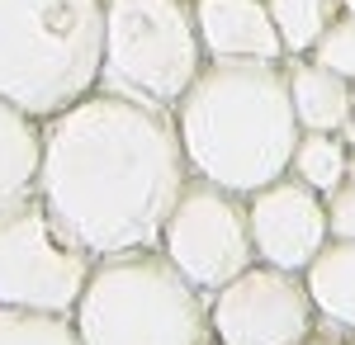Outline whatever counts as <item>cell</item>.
Instances as JSON below:
<instances>
[{"instance_id":"cell-1","label":"cell","mask_w":355,"mask_h":345,"mask_svg":"<svg viewBox=\"0 0 355 345\" xmlns=\"http://www.w3.org/2000/svg\"><path fill=\"white\" fill-rule=\"evenodd\" d=\"M185 185L190 161L175 109L95 85L76 105L43 118L33 194L95 260L157 246Z\"/></svg>"},{"instance_id":"cell-2","label":"cell","mask_w":355,"mask_h":345,"mask_svg":"<svg viewBox=\"0 0 355 345\" xmlns=\"http://www.w3.org/2000/svg\"><path fill=\"white\" fill-rule=\"evenodd\" d=\"M180 147L194 180L256 194L289 175L299 118L284 62H209L175 105Z\"/></svg>"},{"instance_id":"cell-3","label":"cell","mask_w":355,"mask_h":345,"mask_svg":"<svg viewBox=\"0 0 355 345\" xmlns=\"http://www.w3.org/2000/svg\"><path fill=\"white\" fill-rule=\"evenodd\" d=\"M105 0H0V100L53 118L100 85Z\"/></svg>"},{"instance_id":"cell-4","label":"cell","mask_w":355,"mask_h":345,"mask_svg":"<svg viewBox=\"0 0 355 345\" xmlns=\"http://www.w3.org/2000/svg\"><path fill=\"white\" fill-rule=\"evenodd\" d=\"M81 345H209V293L157 246L100 256L71 308Z\"/></svg>"},{"instance_id":"cell-5","label":"cell","mask_w":355,"mask_h":345,"mask_svg":"<svg viewBox=\"0 0 355 345\" xmlns=\"http://www.w3.org/2000/svg\"><path fill=\"white\" fill-rule=\"evenodd\" d=\"M204 67L190 0H105L100 90L175 109Z\"/></svg>"},{"instance_id":"cell-6","label":"cell","mask_w":355,"mask_h":345,"mask_svg":"<svg viewBox=\"0 0 355 345\" xmlns=\"http://www.w3.org/2000/svg\"><path fill=\"white\" fill-rule=\"evenodd\" d=\"M95 256L71 237L38 194L0 213V303L71 317Z\"/></svg>"},{"instance_id":"cell-7","label":"cell","mask_w":355,"mask_h":345,"mask_svg":"<svg viewBox=\"0 0 355 345\" xmlns=\"http://www.w3.org/2000/svg\"><path fill=\"white\" fill-rule=\"evenodd\" d=\"M157 251L199 293H218L246 265H256L246 199L232 194V189H218V185H209V180H194L190 175V185L180 189L175 209L166 218Z\"/></svg>"},{"instance_id":"cell-8","label":"cell","mask_w":355,"mask_h":345,"mask_svg":"<svg viewBox=\"0 0 355 345\" xmlns=\"http://www.w3.org/2000/svg\"><path fill=\"white\" fill-rule=\"evenodd\" d=\"M318 326V308L303 274L275 265H246L232 284L209 293V341L214 345H303Z\"/></svg>"},{"instance_id":"cell-9","label":"cell","mask_w":355,"mask_h":345,"mask_svg":"<svg viewBox=\"0 0 355 345\" xmlns=\"http://www.w3.org/2000/svg\"><path fill=\"white\" fill-rule=\"evenodd\" d=\"M246 222H251L256 260L289 269V274H303L308 260L331 241L322 194L294 180V175H279L270 185H261L256 194H246Z\"/></svg>"},{"instance_id":"cell-10","label":"cell","mask_w":355,"mask_h":345,"mask_svg":"<svg viewBox=\"0 0 355 345\" xmlns=\"http://www.w3.org/2000/svg\"><path fill=\"white\" fill-rule=\"evenodd\" d=\"M209 62H284L266 0H190Z\"/></svg>"},{"instance_id":"cell-11","label":"cell","mask_w":355,"mask_h":345,"mask_svg":"<svg viewBox=\"0 0 355 345\" xmlns=\"http://www.w3.org/2000/svg\"><path fill=\"white\" fill-rule=\"evenodd\" d=\"M284 76H289V105L303 133H336L355 114V80L318 67L313 57H294Z\"/></svg>"},{"instance_id":"cell-12","label":"cell","mask_w":355,"mask_h":345,"mask_svg":"<svg viewBox=\"0 0 355 345\" xmlns=\"http://www.w3.org/2000/svg\"><path fill=\"white\" fill-rule=\"evenodd\" d=\"M43 161V118L0 100V213L38 189Z\"/></svg>"},{"instance_id":"cell-13","label":"cell","mask_w":355,"mask_h":345,"mask_svg":"<svg viewBox=\"0 0 355 345\" xmlns=\"http://www.w3.org/2000/svg\"><path fill=\"white\" fill-rule=\"evenodd\" d=\"M303 289L313 298L318 317L336 331H355V241L331 237L303 269Z\"/></svg>"},{"instance_id":"cell-14","label":"cell","mask_w":355,"mask_h":345,"mask_svg":"<svg viewBox=\"0 0 355 345\" xmlns=\"http://www.w3.org/2000/svg\"><path fill=\"white\" fill-rule=\"evenodd\" d=\"M266 10H270L275 33L284 43V57H308V48L318 43V33L341 10V0H266Z\"/></svg>"},{"instance_id":"cell-15","label":"cell","mask_w":355,"mask_h":345,"mask_svg":"<svg viewBox=\"0 0 355 345\" xmlns=\"http://www.w3.org/2000/svg\"><path fill=\"white\" fill-rule=\"evenodd\" d=\"M289 175L303 180L308 189H318V194L336 189L341 180H346V142H341L336 133H299Z\"/></svg>"},{"instance_id":"cell-16","label":"cell","mask_w":355,"mask_h":345,"mask_svg":"<svg viewBox=\"0 0 355 345\" xmlns=\"http://www.w3.org/2000/svg\"><path fill=\"white\" fill-rule=\"evenodd\" d=\"M0 345H81L71 317L57 312H24L0 303Z\"/></svg>"},{"instance_id":"cell-17","label":"cell","mask_w":355,"mask_h":345,"mask_svg":"<svg viewBox=\"0 0 355 345\" xmlns=\"http://www.w3.org/2000/svg\"><path fill=\"white\" fill-rule=\"evenodd\" d=\"M308 57L318 62V67H327L336 76L355 80V15H331V24L318 33V43L308 48Z\"/></svg>"},{"instance_id":"cell-18","label":"cell","mask_w":355,"mask_h":345,"mask_svg":"<svg viewBox=\"0 0 355 345\" xmlns=\"http://www.w3.org/2000/svg\"><path fill=\"white\" fill-rule=\"evenodd\" d=\"M327 204V232L336 241H355V180H341L336 189L322 194Z\"/></svg>"},{"instance_id":"cell-19","label":"cell","mask_w":355,"mask_h":345,"mask_svg":"<svg viewBox=\"0 0 355 345\" xmlns=\"http://www.w3.org/2000/svg\"><path fill=\"white\" fill-rule=\"evenodd\" d=\"M336 137H341L346 147H355V114H351V118H346V123H341V128H336Z\"/></svg>"},{"instance_id":"cell-20","label":"cell","mask_w":355,"mask_h":345,"mask_svg":"<svg viewBox=\"0 0 355 345\" xmlns=\"http://www.w3.org/2000/svg\"><path fill=\"white\" fill-rule=\"evenodd\" d=\"M303 345H346V341H336V336H318V331H313V336H308Z\"/></svg>"},{"instance_id":"cell-21","label":"cell","mask_w":355,"mask_h":345,"mask_svg":"<svg viewBox=\"0 0 355 345\" xmlns=\"http://www.w3.org/2000/svg\"><path fill=\"white\" fill-rule=\"evenodd\" d=\"M346 180H355V147H346Z\"/></svg>"},{"instance_id":"cell-22","label":"cell","mask_w":355,"mask_h":345,"mask_svg":"<svg viewBox=\"0 0 355 345\" xmlns=\"http://www.w3.org/2000/svg\"><path fill=\"white\" fill-rule=\"evenodd\" d=\"M341 10H346V15H355V0H341Z\"/></svg>"},{"instance_id":"cell-23","label":"cell","mask_w":355,"mask_h":345,"mask_svg":"<svg viewBox=\"0 0 355 345\" xmlns=\"http://www.w3.org/2000/svg\"><path fill=\"white\" fill-rule=\"evenodd\" d=\"M209 345H214V341H209Z\"/></svg>"}]
</instances>
